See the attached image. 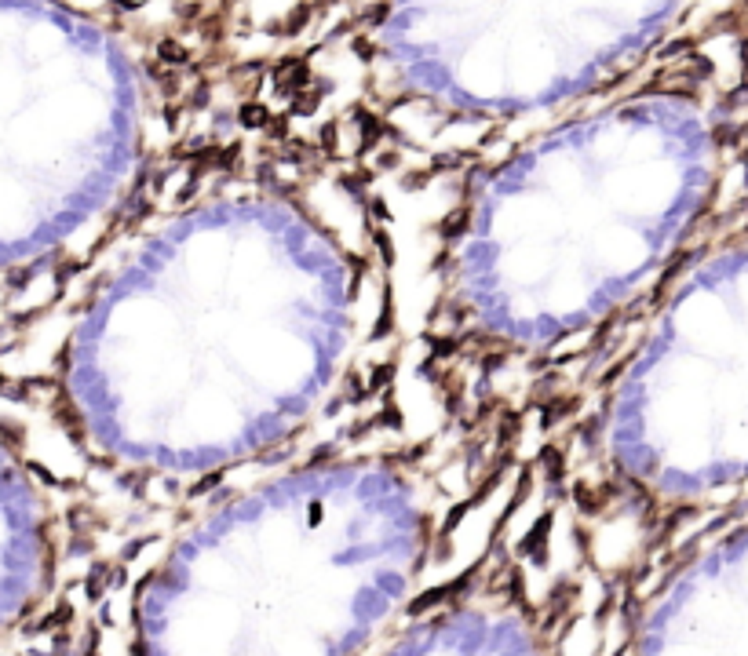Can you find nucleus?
<instances>
[{"mask_svg": "<svg viewBox=\"0 0 748 656\" xmlns=\"http://www.w3.org/2000/svg\"><path fill=\"white\" fill-rule=\"evenodd\" d=\"M33 573V529L30 504L19 478L0 453V620L19 606Z\"/></svg>", "mask_w": 748, "mask_h": 656, "instance_id": "1", "label": "nucleus"}]
</instances>
